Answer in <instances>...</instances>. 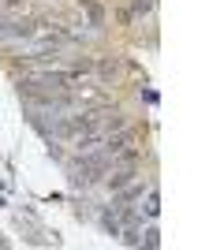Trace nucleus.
Wrapping results in <instances>:
<instances>
[{"label": "nucleus", "mask_w": 224, "mask_h": 250, "mask_svg": "<svg viewBox=\"0 0 224 250\" xmlns=\"http://www.w3.org/2000/svg\"><path fill=\"white\" fill-rule=\"evenodd\" d=\"M139 243H146V247H161V231L149 224L146 231H139Z\"/></svg>", "instance_id": "7ed1b4c3"}, {"label": "nucleus", "mask_w": 224, "mask_h": 250, "mask_svg": "<svg viewBox=\"0 0 224 250\" xmlns=\"http://www.w3.org/2000/svg\"><path fill=\"white\" fill-rule=\"evenodd\" d=\"M120 190H123V187H120ZM146 190H149V183H135V179H131V183H127V190H123V194H120L116 202H139L142 194H146Z\"/></svg>", "instance_id": "f03ea898"}, {"label": "nucleus", "mask_w": 224, "mask_h": 250, "mask_svg": "<svg viewBox=\"0 0 224 250\" xmlns=\"http://www.w3.org/2000/svg\"><path fill=\"white\" fill-rule=\"evenodd\" d=\"M153 4H157V0H135V4H131V15H146V11H153Z\"/></svg>", "instance_id": "20e7f679"}, {"label": "nucleus", "mask_w": 224, "mask_h": 250, "mask_svg": "<svg viewBox=\"0 0 224 250\" xmlns=\"http://www.w3.org/2000/svg\"><path fill=\"white\" fill-rule=\"evenodd\" d=\"M139 202H142L139 217H149V220H157V217H161V194H157V187H153V183H149V190L142 194Z\"/></svg>", "instance_id": "f257e3e1"}]
</instances>
